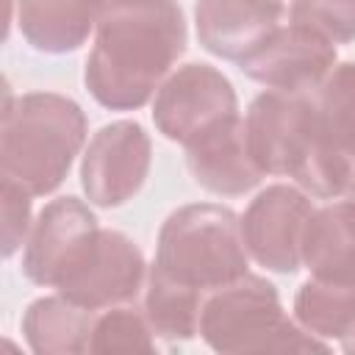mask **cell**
<instances>
[{"instance_id": "obj_18", "label": "cell", "mask_w": 355, "mask_h": 355, "mask_svg": "<svg viewBox=\"0 0 355 355\" xmlns=\"http://www.w3.org/2000/svg\"><path fill=\"white\" fill-rule=\"evenodd\" d=\"M311 103L324 141L355 175V61L336 64L311 92Z\"/></svg>"}, {"instance_id": "obj_14", "label": "cell", "mask_w": 355, "mask_h": 355, "mask_svg": "<svg viewBox=\"0 0 355 355\" xmlns=\"http://www.w3.org/2000/svg\"><path fill=\"white\" fill-rule=\"evenodd\" d=\"M100 17L103 0H17V25L25 42L50 55L83 47Z\"/></svg>"}, {"instance_id": "obj_7", "label": "cell", "mask_w": 355, "mask_h": 355, "mask_svg": "<svg viewBox=\"0 0 355 355\" xmlns=\"http://www.w3.org/2000/svg\"><path fill=\"white\" fill-rule=\"evenodd\" d=\"M239 116V97L225 72L211 64L175 69L153 97V122L169 141L189 144L225 119Z\"/></svg>"}, {"instance_id": "obj_15", "label": "cell", "mask_w": 355, "mask_h": 355, "mask_svg": "<svg viewBox=\"0 0 355 355\" xmlns=\"http://www.w3.org/2000/svg\"><path fill=\"white\" fill-rule=\"evenodd\" d=\"M302 266L316 277L355 280V202L316 208L302 239Z\"/></svg>"}, {"instance_id": "obj_13", "label": "cell", "mask_w": 355, "mask_h": 355, "mask_svg": "<svg viewBox=\"0 0 355 355\" xmlns=\"http://www.w3.org/2000/svg\"><path fill=\"white\" fill-rule=\"evenodd\" d=\"M186 166L197 186L219 197H241L263 180V172L250 153L241 116H230L189 141Z\"/></svg>"}, {"instance_id": "obj_20", "label": "cell", "mask_w": 355, "mask_h": 355, "mask_svg": "<svg viewBox=\"0 0 355 355\" xmlns=\"http://www.w3.org/2000/svg\"><path fill=\"white\" fill-rule=\"evenodd\" d=\"M288 19L333 44L355 42V0H291Z\"/></svg>"}, {"instance_id": "obj_5", "label": "cell", "mask_w": 355, "mask_h": 355, "mask_svg": "<svg viewBox=\"0 0 355 355\" xmlns=\"http://www.w3.org/2000/svg\"><path fill=\"white\" fill-rule=\"evenodd\" d=\"M197 336L216 352H297L330 347L291 319L277 288L252 272L205 297Z\"/></svg>"}, {"instance_id": "obj_9", "label": "cell", "mask_w": 355, "mask_h": 355, "mask_svg": "<svg viewBox=\"0 0 355 355\" xmlns=\"http://www.w3.org/2000/svg\"><path fill=\"white\" fill-rule=\"evenodd\" d=\"M316 205L308 191L288 183H272L255 194L241 216L244 244L261 266L294 275L302 266V239Z\"/></svg>"}, {"instance_id": "obj_16", "label": "cell", "mask_w": 355, "mask_h": 355, "mask_svg": "<svg viewBox=\"0 0 355 355\" xmlns=\"http://www.w3.org/2000/svg\"><path fill=\"white\" fill-rule=\"evenodd\" d=\"M97 311H89L64 294L39 297L25 308L22 333L39 355H78L89 352Z\"/></svg>"}, {"instance_id": "obj_21", "label": "cell", "mask_w": 355, "mask_h": 355, "mask_svg": "<svg viewBox=\"0 0 355 355\" xmlns=\"http://www.w3.org/2000/svg\"><path fill=\"white\" fill-rule=\"evenodd\" d=\"M0 197H3V255L11 258L19 247H25V239L31 233V194L11 183V180H3V189H0Z\"/></svg>"}, {"instance_id": "obj_12", "label": "cell", "mask_w": 355, "mask_h": 355, "mask_svg": "<svg viewBox=\"0 0 355 355\" xmlns=\"http://www.w3.org/2000/svg\"><path fill=\"white\" fill-rule=\"evenodd\" d=\"M283 14L280 0H197L194 28L211 55L241 64L283 25Z\"/></svg>"}, {"instance_id": "obj_23", "label": "cell", "mask_w": 355, "mask_h": 355, "mask_svg": "<svg viewBox=\"0 0 355 355\" xmlns=\"http://www.w3.org/2000/svg\"><path fill=\"white\" fill-rule=\"evenodd\" d=\"M341 349H344V352H355V330L341 341Z\"/></svg>"}, {"instance_id": "obj_19", "label": "cell", "mask_w": 355, "mask_h": 355, "mask_svg": "<svg viewBox=\"0 0 355 355\" xmlns=\"http://www.w3.org/2000/svg\"><path fill=\"white\" fill-rule=\"evenodd\" d=\"M155 349H158V336L144 308L125 302L97 311L89 352H155Z\"/></svg>"}, {"instance_id": "obj_11", "label": "cell", "mask_w": 355, "mask_h": 355, "mask_svg": "<svg viewBox=\"0 0 355 355\" xmlns=\"http://www.w3.org/2000/svg\"><path fill=\"white\" fill-rule=\"evenodd\" d=\"M97 230H100L97 216L83 200L78 197L50 200L39 211L25 239L22 275L36 286L55 288Z\"/></svg>"}, {"instance_id": "obj_10", "label": "cell", "mask_w": 355, "mask_h": 355, "mask_svg": "<svg viewBox=\"0 0 355 355\" xmlns=\"http://www.w3.org/2000/svg\"><path fill=\"white\" fill-rule=\"evenodd\" d=\"M333 67L336 44L291 19L239 64V69L266 92L283 94H311Z\"/></svg>"}, {"instance_id": "obj_4", "label": "cell", "mask_w": 355, "mask_h": 355, "mask_svg": "<svg viewBox=\"0 0 355 355\" xmlns=\"http://www.w3.org/2000/svg\"><path fill=\"white\" fill-rule=\"evenodd\" d=\"M150 272L205 302L211 291L250 272L241 216L216 202H194L172 211L158 230Z\"/></svg>"}, {"instance_id": "obj_6", "label": "cell", "mask_w": 355, "mask_h": 355, "mask_svg": "<svg viewBox=\"0 0 355 355\" xmlns=\"http://www.w3.org/2000/svg\"><path fill=\"white\" fill-rule=\"evenodd\" d=\"M147 269L150 266L133 239L119 230L100 227L55 291L89 311H105L136 302L144 294Z\"/></svg>"}, {"instance_id": "obj_24", "label": "cell", "mask_w": 355, "mask_h": 355, "mask_svg": "<svg viewBox=\"0 0 355 355\" xmlns=\"http://www.w3.org/2000/svg\"><path fill=\"white\" fill-rule=\"evenodd\" d=\"M347 197L355 202V175H352V180H349V186H347Z\"/></svg>"}, {"instance_id": "obj_1", "label": "cell", "mask_w": 355, "mask_h": 355, "mask_svg": "<svg viewBox=\"0 0 355 355\" xmlns=\"http://www.w3.org/2000/svg\"><path fill=\"white\" fill-rule=\"evenodd\" d=\"M189 31L178 0L105 11L83 67L89 94L111 111L147 105L186 53Z\"/></svg>"}, {"instance_id": "obj_22", "label": "cell", "mask_w": 355, "mask_h": 355, "mask_svg": "<svg viewBox=\"0 0 355 355\" xmlns=\"http://www.w3.org/2000/svg\"><path fill=\"white\" fill-rule=\"evenodd\" d=\"M147 3H158V0H103V14H105V11H116V8H133V6H147Z\"/></svg>"}, {"instance_id": "obj_8", "label": "cell", "mask_w": 355, "mask_h": 355, "mask_svg": "<svg viewBox=\"0 0 355 355\" xmlns=\"http://www.w3.org/2000/svg\"><path fill=\"white\" fill-rule=\"evenodd\" d=\"M153 164V144L136 119L103 125L86 144L80 161V186L92 205L119 208L133 200Z\"/></svg>"}, {"instance_id": "obj_3", "label": "cell", "mask_w": 355, "mask_h": 355, "mask_svg": "<svg viewBox=\"0 0 355 355\" xmlns=\"http://www.w3.org/2000/svg\"><path fill=\"white\" fill-rule=\"evenodd\" d=\"M86 144L83 108L55 92L6 97L0 130V175L31 197L53 194Z\"/></svg>"}, {"instance_id": "obj_2", "label": "cell", "mask_w": 355, "mask_h": 355, "mask_svg": "<svg viewBox=\"0 0 355 355\" xmlns=\"http://www.w3.org/2000/svg\"><path fill=\"white\" fill-rule=\"evenodd\" d=\"M244 130L263 178H291L319 200L347 194L352 169L324 141L311 94H258L244 114Z\"/></svg>"}, {"instance_id": "obj_17", "label": "cell", "mask_w": 355, "mask_h": 355, "mask_svg": "<svg viewBox=\"0 0 355 355\" xmlns=\"http://www.w3.org/2000/svg\"><path fill=\"white\" fill-rule=\"evenodd\" d=\"M294 319L322 341H344L355 330V280L311 275L294 297Z\"/></svg>"}]
</instances>
